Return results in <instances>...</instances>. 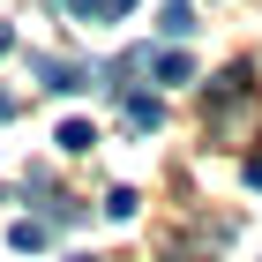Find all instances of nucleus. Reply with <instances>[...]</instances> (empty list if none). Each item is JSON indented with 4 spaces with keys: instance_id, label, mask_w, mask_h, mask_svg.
Returning a JSON list of instances; mask_svg holds the SVG:
<instances>
[{
    "instance_id": "1",
    "label": "nucleus",
    "mask_w": 262,
    "mask_h": 262,
    "mask_svg": "<svg viewBox=\"0 0 262 262\" xmlns=\"http://www.w3.org/2000/svg\"><path fill=\"white\" fill-rule=\"evenodd\" d=\"M30 68H38V82H45V90H82V82H90L82 68H68V60H45V53H38Z\"/></svg>"
},
{
    "instance_id": "2",
    "label": "nucleus",
    "mask_w": 262,
    "mask_h": 262,
    "mask_svg": "<svg viewBox=\"0 0 262 262\" xmlns=\"http://www.w3.org/2000/svg\"><path fill=\"white\" fill-rule=\"evenodd\" d=\"M158 30H165V38H195V0H165Z\"/></svg>"
},
{
    "instance_id": "3",
    "label": "nucleus",
    "mask_w": 262,
    "mask_h": 262,
    "mask_svg": "<svg viewBox=\"0 0 262 262\" xmlns=\"http://www.w3.org/2000/svg\"><path fill=\"white\" fill-rule=\"evenodd\" d=\"M68 8H75L82 23H120L127 8H135V0H68Z\"/></svg>"
},
{
    "instance_id": "4",
    "label": "nucleus",
    "mask_w": 262,
    "mask_h": 262,
    "mask_svg": "<svg viewBox=\"0 0 262 262\" xmlns=\"http://www.w3.org/2000/svg\"><path fill=\"white\" fill-rule=\"evenodd\" d=\"M165 120V105L158 98H142V90H135V98H127V127H158Z\"/></svg>"
},
{
    "instance_id": "5",
    "label": "nucleus",
    "mask_w": 262,
    "mask_h": 262,
    "mask_svg": "<svg viewBox=\"0 0 262 262\" xmlns=\"http://www.w3.org/2000/svg\"><path fill=\"white\" fill-rule=\"evenodd\" d=\"M53 142H60V150H90L98 127H90V120H60V135H53Z\"/></svg>"
},
{
    "instance_id": "6",
    "label": "nucleus",
    "mask_w": 262,
    "mask_h": 262,
    "mask_svg": "<svg viewBox=\"0 0 262 262\" xmlns=\"http://www.w3.org/2000/svg\"><path fill=\"white\" fill-rule=\"evenodd\" d=\"M150 68H158V82H187V75H195V68H187V53H158Z\"/></svg>"
},
{
    "instance_id": "7",
    "label": "nucleus",
    "mask_w": 262,
    "mask_h": 262,
    "mask_svg": "<svg viewBox=\"0 0 262 262\" xmlns=\"http://www.w3.org/2000/svg\"><path fill=\"white\" fill-rule=\"evenodd\" d=\"M8 240H15V247H23V255H38V247H45V225H38V217H23V225H15V232H8Z\"/></svg>"
},
{
    "instance_id": "8",
    "label": "nucleus",
    "mask_w": 262,
    "mask_h": 262,
    "mask_svg": "<svg viewBox=\"0 0 262 262\" xmlns=\"http://www.w3.org/2000/svg\"><path fill=\"white\" fill-rule=\"evenodd\" d=\"M105 217H135V187H113L105 195Z\"/></svg>"
},
{
    "instance_id": "9",
    "label": "nucleus",
    "mask_w": 262,
    "mask_h": 262,
    "mask_svg": "<svg viewBox=\"0 0 262 262\" xmlns=\"http://www.w3.org/2000/svg\"><path fill=\"white\" fill-rule=\"evenodd\" d=\"M8 45H15V30H8V23H0V53H8Z\"/></svg>"
},
{
    "instance_id": "10",
    "label": "nucleus",
    "mask_w": 262,
    "mask_h": 262,
    "mask_svg": "<svg viewBox=\"0 0 262 262\" xmlns=\"http://www.w3.org/2000/svg\"><path fill=\"white\" fill-rule=\"evenodd\" d=\"M8 113H15V98H0V120H8Z\"/></svg>"
}]
</instances>
